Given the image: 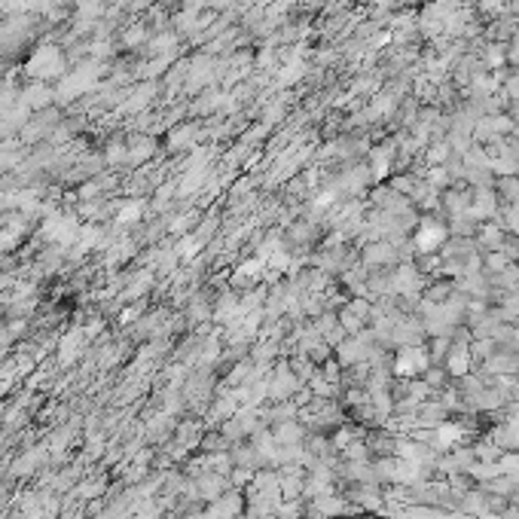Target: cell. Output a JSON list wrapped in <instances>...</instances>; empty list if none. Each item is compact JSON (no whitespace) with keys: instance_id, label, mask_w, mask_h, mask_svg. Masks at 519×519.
<instances>
[{"instance_id":"1","label":"cell","mask_w":519,"mask_h":519,"mask_svg":"<svg viewBox=\"0 0 519 519\" xmlns=\"http://www.w3.org/2000/svg\"><path fill=\"white\" fill-rule=\"evenodd\" d=\"M443 241V229L440 226H422V232H418V248L422 250H434Z\"/></svg>"}]
</instances>
